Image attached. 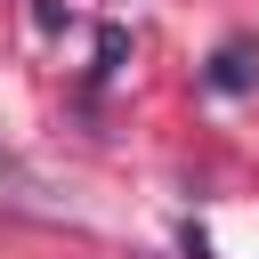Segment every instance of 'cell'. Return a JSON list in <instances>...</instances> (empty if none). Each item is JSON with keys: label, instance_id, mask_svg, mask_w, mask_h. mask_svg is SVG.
Masks as SVG:
<instances>
[{"label": "cell", "instance_id": "1", "mask_svg": "<svg viewBox=\"0 0 259 259\" xmlns=\"http://www.w3.org/2000/svg\"><path fill=\"white\" fill-rule=\"evenodd\" d=\"M259 81V40H219V57H210V89H251Z\"/></svg>", "mask_w": 259, "mask_h": 259}]
</instances>
